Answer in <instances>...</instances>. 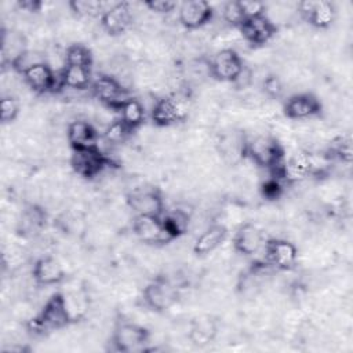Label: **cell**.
I'll return each mask as SVG.
<instances>
[{"instance_id": "obj_1", "label": "cell", "mask_w": 353, "mask_h": 353, "mask_svg": "<svg viewBox=\"0 0 353 353\" xmlns=\"http://www.w3.org/2000/svg\"><path fill=\"white\" fill-rule=\"evenodd\" d=\"M74 316L63 294H52L41 306V309L28 320V331L34 335H46L63 330L74 321Z\"/></svg>"}, {"instance_id": "obj_2", "label": "cell", "mask_w": 353, "mask_h": 353, "mask_svg": "<svg viewBox=\"0 0 353 353\" xmlns=\"http://www.w3.org/2000/svg\"><path fill=\"white\" fill-rule=\"evenodd\" d=\"M243 157L250 159L259 168H265L270 175L279 178L285 160L283 145L272 135H256L243 142Z\"/></svg>"}, {"instance_id": "obj_3", "label": "cell", "mask_w": 353, "mask_h": 353, "mask_svg": "<svg viewBox=\"0 0 353 353\" xmlns=\"http://www.w3.org/2000/svg\"><path fill=\"white\" fill-rule=\"evenodd\" d=\"M150 331L134 321L130 320H117L113 331L110 334V343L113 350L121 353L142 352L146 349V345L150 342Z\"/></svg>"}, {"instance_id": "obj_4", "label": "cell", "mask_w": 353, "mask_h": 353, "mask_svg": "<svg viewBox=\"0 0 353 353\" xmlns=\"http://www.w3.org/2000/svg\"><path fill=\"white\" fill-rule=\"evenodd\" d=\"M90 90H91L92 95L103 106L113 109L116 112H119L120 108L123 106V103L131 98L130 91L121 83V80L109 73L98 74L92 80Z\"/></svg>"}, {"instance_id": "obj_5", "label": "cell", "mask_w": 353, "mask_h": 353, "mask_svg": "<svg viewBox=\"0 0 353 353\" xmlns=\"http://www.w3.org/2000/svg\"><path fill=\"white\" fill-rule=\"evenodd\" d=\"M21 76L25 84L36 94H55L62 91V84L59 79V72L54 70V68L47 61L36 62L21 72Z\"/></svg>"}, {"instance_id": "obj_6", "label": "cell", "mask_w": 353, "mask_h": 353, "mask_svg": "<svg viewBox=\"0 0 353 353\" xmlns=\"http://www.w3.org/2000/svg\"><path fill=\"white\" fill-rule=\"evenodd\" d=\"M142 299L146 307L161 313L168 310L178 301V291L168 277L159 274L143 287Z\"/></svg>"}, {"instance_id": "obj_7", "label": "cell", "mask_w": 353, "mask_h": 353, "mask_svg": "<svg viewBox=\"0 0 353 353\" xmlns=\"http://www.w3.org/2000/svg\"><path fill=\"white\" fill-rule=\"evenodd\" d=\"M208 72L221 83H234L243 77L244 62L234 48L226 47L219 50L208 62Z\"/></svg>"}, {"instance_id": "obj_8", "label": "cell", "mask_w": 353, "mask_h": 353, "mask_svg": "<svg viewBox=\"0 0 353 353\" xmlns=\"http://www.w3.org/2000/svg\"><path fill=\"white\" fill-rule=\"evenodd\" d=\"M113 160L99 149V146L72 152L70 167L72 170L84 179H94L99 176L106 168L113 167Z\"/></svg>"}, {"instance_id": "obj_9", "label": "cell", "mask_w": 353, "mask_h": 353, "mask_svg": "<svg viewBox=\"0 0 353 353\" xmlns=\"http://www.w3.org/2000/svg\"><path fill=\"white\" fill-rule=\"evenodd\" d=\"M237 30L247 43L255 47H261L276 36L279 28L276 22L265 12L256 17L245 18Z\"/></svg>"}, {"instance_id": "obj_10", "label": "cell", "mask_w": 353, "mask_h": 353, "mask_svg": "<svg viewBox=\"0 0 353 353\" xmlns=\"http://www.w3.org/2000/svg\"><path fill=\"white\" fill-rule=\"evenodd\" d=\"M263 252L266 263L277 270H290L298 261L296 245L285 239L273 237L265 240Z\"/></svg>"}, {"instance_id": "obj_11", "label": "cell", "mask_w": 353, "mask_h": 353, "mask_svg": "<svg viewBox=\"0 0 353 353\" xmlns=\"http://www.w3.org/2000/svg\"><path fill=\"white\" fill-rule=\"evenodd\" d=\"M188 116V106L176 97H163L154 101L150 109V120L156 127H171Z\"/></svg>"}, {"instance_id": "obj_12", "label": "cell", "mask_w": 353, "mask_h": 353, "mask_svg": "<svg viewBox=\"0 0 353 353\" xmlns=\"http://www.w3.org/2000/svg\"><path fill=\"white\" fill-rule=\"evenodd\" d=\"M323 113V103L313 92H298L283 103V114L290 120H306Z\"/></svg>"}, {"instance_id": "obj_13", "label": "cell", "mask_w": 353, "mask_h": 353, "mask_svg": "<svg viewBox=\"0 0 353 353\" xmlns=\"http://www.w3.org/2000/svg\"><path fill=\"white\" fill-rule=\"evenodd\" d=\"M296 11L314 29H328L336 18L335 6L327 0L299 1Z\"/></svg>"}, {"instance_id": "obj_14", "label": "cell", "mask_w": 353, "mask_h": 353, "mask_svg": "<svg viewBox=\"0 0 353 353\" xmlns=\"http://www.w3.org/2000/svg\"><path fill=\"white\" fill-rule=\"evenodd\" d=\"M212 18L214 8L205 0H188L178 4V21L185 29H200L210 23Z\"/></svg>"}, {"instance_id": "obj_15", "label": "cell", "mask_w": 353, "mask_h": 353, "mask_svg": "<svg viewBox=\"0 0 353 353\" xmlns=\"http://www.w3.org/2000/svg\"><path fill=\"white\" fill-rule=\"evenodd\" d=\"M101 28L109 36H121L127 33L132 25V11L127 1H119L108 7L99 17Z\"/></svg>"}, {"instance_id": "obj_16", "label": "cell", "mask_w": 353, "mask_h": 353, "mask_svg": "<svg viewBox=\"0 0 353 353\" xmlns=\"http://www.w3.org/2000/svg\"><path fill=\"white\" fill-rule=\"evenodd\" d=\"M127 204L135 214L161 215L165 211L163 194L154 186L132 190L127 194Z\"/></svg>"}, {"instance_id": "obj_17", "label": "cell", "mask_w": 353, "mask_h": 353, "mask_svg": "<svg viewBox=\"0 0 353 353\" xmlns=\"http://www.w3.org/2000/svg\"><path fill=\"white\" fill-rule=\"evenodd\" d=\"M232 244L234 251L240 255L251 256L263 248L265 237L262 230L255 223L244 222L236 229Z\"/></svg>"}, {"instance_id": "obj_18", "label": "cell", "mask_w": 353, "mask_h": 353, "mask_svg": "<svg viewBox=\"0 0 353 353\" xmlns=\"http://www.w3.org/2000/svg\"><path fill=\"white\" fill-rule=\"evenodd\" d=\"M132 232L134 234L146 244H157L168 241L160 215L149 214H135L132 219Z\"/></svg>"}, {"instance_id": "obj_19", "label": "cell", "mask_w": 353, "mask_h": 353, "mask_svg": "<svg viewBox=\"0 0 353 353\" xmlns=\"http://www.w3.org/2000/svg\"><path fill=\"white\" fill-rule=\"evenodd\" d=\"M99 134L97 128L87 120H74L69 123L66 130V139L72 152L87 150L98 146Z\"/></svg>"}, {"instance_id": "obj_20", "label": "cell", "mask_w": 353, "mask_h": 353, "mask_svg": "<svg viewBox=\"0 0 353 353\" xmlns=\"http://www.w3.org/2000/svg\"><path fill=\"white\" fill-rule=\"evenodd\" d=\"M32 277L36 284L47 287L61 284L65 280L66 273L62 263L57 258L46 255L34 261L32 268Z\"/></svg>"}, {"instance_id": "obj_21", "label": "cell", "mask_w": 353, "mask_h": 353, "mask_svg": "<svg viewBox=\"0 0 353 353\" xmlns=\"http://www.w3.org/2000/svg\"><path fill=\"white\" fill-rule=\"evenodd\" d=\"M229 230L223 223H212L203 230L193 243V254L197 256H205L221 247L228 239Z\"/></svg>"}, {"instance_id": "obj_22", "label": "cell", "mask_w": 353, "mask_h": 353, "mask_svg": "<svg viewBox=\"0 0 353 353\" xmlns=\"http://www.w3.org/2000/svg\"><path fill=\"white\" fill-rule=\"evenodd\" d=\"M160 218H161L163 229H164V233H165L168 241L182 237L189 229L190 214L182 208H174V210L164 211L160 215Z\"/></svg>"}, {"instance_id": "obj_23", "label": "cell", "mask_w": 353, "mask_h": 353, "mask_svg": "<svg viewBox=\"0 0 353 353\" xmlns=\"http://www.w3.org/2000/svg\"><path fill=\"white\" fill-rule=\"evenodd\" d=\"M59 72V79L62 88L72 90H85L92 84V73L91 68L84 66H73V65H62Z\"/></svg>"}, {"instance_id": "obj_24", "label": "cell", "mask_w": 353, "mask_h": 353, "mask_svg": "<svg viewBox=\"0 0 353 353\" xmlns=\"http://www.w3.org/2000/svg\"><path fill=\"white\" fill-rule=\"evenodd\" d=\"M216 331H218V327L212 319L200 317L192 321L188 338L194 346L204 347L214 341Z\"/></svg>"}, {"instance_id": "obj_25", "label": "cell", "mask_w": 353, "mask_h": 353, "mask_svg": "<svg viewBox=\"0 0 353 353\" xmlns=\"http://www.w3.org/2000/svg\"><path fill=\"white\" fill-rule=\"evenodd\" d=\"M120 113V119L123 120V123L134 132L135 130H138L146 120V110L145 106L142 105V102L134 97H131L130 99H127L123 106L119 110Z\"/></svg>"}, {"instance_id": "obj_26", "label": "cell", "mask_w": 353, "mask_h": 353, "mask_svg": "<svg viewBox=\"0 0 353 353\" xmlns=\"http://www.w3.org/2000/svg\"><path fill=\"white\" fill-rule=\"evenodd\" d=\"M330 160H336L345 164L352 163L353 149H352V137L350 134H342L330 141L328 148L324 153Z\"/></svg>"}, {"instance_id": "obj_27", "label": "cell", "mask_w": 353, "mask_h": 353, "mask_svg": "<svg viewBox=\"0 0 353 353\" xmlns=\"http://www.w3.org/2000/svg\"><path fill=\"white\" fill-rule=\"evenodd\" d=\"M92 62H94V55L87 46L81 43H73L66 47L63 54V65L91 68Z\"/></svg>"}, {"instance_id": "obj_28", "label": "cell", "mask_w": 353, "mask_h": 353, "mask_svg": "<svg viewBox=\"0 0 353 353\" xmlns=\"http://www.w3.org/2000/svg\"><path fill=\"white\" fill-rule=\"evenodd\" d=\"M70 11L81 18H92L101 17L102 12L106 10L102 1L98 0H72L68 3Z\"/></svg>"}, {"instance_id": "obj_29", "label": "cell", "mask_w": 353, "mask_h": 353, "mask_svg": "<svg viewBox=\"0 0 353 353\" xmlns=\"http://www.w3.org/2000/svg\"><path fill=\"white\" fill-rule=\"evenodd\" d=\"M131 134H132V131L119 117L106 125V128L103 131V138L110 145H121L127 141V138Z\"/></svg>"}, {"instance_id": "obj_30", "label": "cell", "mask_w": 353, "mask_h": 353, "mask_svg": "<svg viewBox=\"0 0 353 353\" xmlns=\"http://www.w3.org/2000/svg\"><path fill=\"white\" fill-rule=\"evenodd\" d=\"M47 221V214L46 211L37 205V204H29L23 211L21 216V222L28 228V229H39L46 225Z\"/></svg>"}, {"instance_id": "obj_31", "label": "cell", "mask_w": 353, "mask_h": 353, "mask_svg": "<svg viewBox=\"0 0 353 353\" xmlns=\"http://www.w3.org/2000/svg\"><path fill=\"white\" fill-rule=\"evenodd\" d=\"M21 110V105L17 97L3 95L0 99V120L3 124H10L17 120Z\"/></svg>"}, {"instance_id": "obj_32", "label": "cell", "mask_w": 353, "mask_h": 353, "mask_svg": "<svg viewBox=\"0 0 353 353\" xmlns=\"http://www.w3.org/2000/svg\"><path fill=\"white\" fill-rule=\"evenodd\" d=\"M222 18L225 19V22H228L232 28L237 29L240 26V23L245 19L244 14L240 8V3L237 1H228L225 3L223 8H222Z\"/></svg>"}, {"instance_id": "obj_33", "label": "cell", "mask_w": 353, "mask_h": 353, "mask_svg": "<svg viewBox=\"0 0 353 353\" xmlns=\"http://www.w3.org/2000/svg\"><path fill=\"white\" fill-rule=\"evenodd\" d=\"M262 91L266 97H269L272 99L280 98L284 92V85H283L281 79L274 73L266 74L262 80Z\"/></svg>"}, {"instance_id": "obj_34", "label": "cell", "mask_w": 353, "mask_h": 353, "mask_svg": "<svg viewBox=\"0 0 353 353\" xmlns=\"http://www.w3.org/2000/svg\"><path fill=\"white\" fill-rule=\"evenodd\" d=\"M143 6L159 15H165L172 12L175 8H178V3L176 1H171V0H148L143 3Z\"/></svg>"}, {"instance_id": "obj_35", "label": "cell", "mask_w": 353, "mask_h": 353, "mask_svg": "<svg viewBox=\"0 0 353 353\" xmlns=\"http://www.w3.org/2000/svg\"><path fill=\"white\" fill-rule=\"evenodd\" d=\"M261 192L263 194V197L269 199V200H273V199H277L280 197L281 192H283V186H281V179L276 178V176H270L268 178L262 186H261Z\"/></svg>"}, {"instance_id": "obj_36", "label": "cell", "mask_w": 353, "mask_h": 353, "mask_svg": "<svg viewBox=\"0 0 353 353\" xmlns=\"http://www.w3.org/2000/svg\"><path fill=\"white\" fill-rule=\"evenodd\" d=\"M240 8L244 14V18L256 17L266 12V4L262 1H248V0H239Z\"/></svg>"}, {"instance_id": "obj_37", "label": "cell", "mask_w": 353, "mask_h": 353, "mask_svg": "<svg viewBox=\"0 0 353 353\" xmlns=\"http://www.w3.org/2000/svg\"><path fill=\"white\" fill-rule=\"evenodd\" d=\"M44 3L41 0H18L17 7L29 14H37L41 11Z\"/></svg>"}]
</instances>
